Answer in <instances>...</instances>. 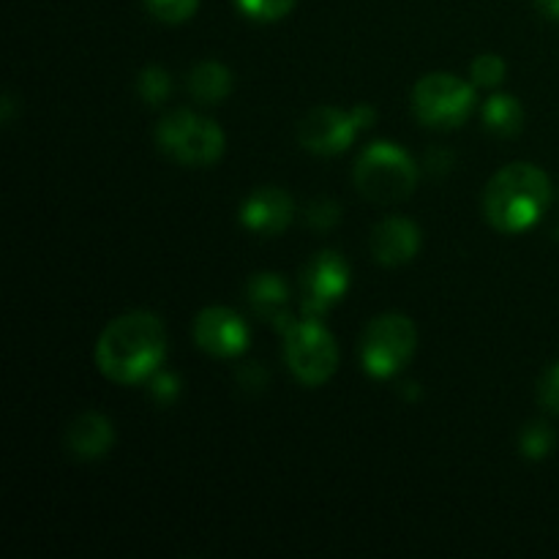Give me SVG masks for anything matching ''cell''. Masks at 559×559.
<instances>
[{
    "label": "cell",
    "mask_w": 559,
    "mask_h": 559,
    "mask_svg": "<svg viewBox=\"0 0 559 559\" xmlns=\"http://www.w3.org/2000/svg\"><path fill=\"white\" fill-rule=\"evenodd\" d=\"M167 355V333L158 317L131 311L104 328L96 344V364L109 380L140 382L156 374Z\"/></svg>",
    "instance_id": "1"
},
{
    "label": "cell",
    "mask_w": 559,
    "mask_h": 559,
    "mask_svg": "<svg viewBox=\"0 0 559 559\" xmlns=\"http://www.w3.org/2000/svg\"><path fill=\"white\" fill-rule=\"evenodd\" d=\"M194 338L205 353L218 355V358H235L249 347V328L235 311L213 306L197 317Z\"/></svg>",
    "instance_id": "10"
},
{
    "label": "cell",
    "mask_w": 559,
    "mask_h": 559,
    "mask_svg": "<svg viewBox=\"0 0 559 559\" xmlns=\"http://www.w3.org/2000/svg\"><path fill=\"white\" fill-rule=\"evenodd\" d=\"M538 399L540 404H544V409L559 415V364L551 366V369L540 377Z\"/></svg>",
    "instance_id": "23"
},
{
    "label": "cell",
    "mask_w": 559,
    "mask_h": 559,
    "mask_svg": "<svg viewBox=\"0 0 559 559\" xmlns=\"http://www.w3.org/2000/svg\"><path fill=\"white\" fill-rule=\"evenodd\" d=\"M287 336V364L306 385H322L338 366V349L331 333L317 317L295 320L284 331Z\"/></svg>",
    "instance_id": "5"
},
{
    "label": "cell",
    "mask_w": 559,
    "mask_h": 559,
    "mask_svg": "<svg viewBox=\"0 0 559 559\" xmlns=\"http://www.w3.org/2000/svg\"><path fill=\"white\" fill-rule=\"evenodd\" d=\"M151 393L156 402L169 404L173 399H178L180 393V380L175 374H153L151 377Z\"/></svg>",
    "instance_id": "24"
},
{
    "label": "cell",
    "mask_w": 559,
    "mask_h": 559,
    "mask_svg": "<svg viewBox=\"0 0 559 559\" xmlns=\"http://www.w3.org/2000/svg\"><path fill=\"white\" fill-rule=\"evenodd\" d=\"M349 287V267L336 251H322L300 273V295H304L306 317H320L331 309Z\"/></svg>",
    "instance_id": "8"
},
{
    "label": "cell",
    "mask_w": 559,
    "mask_h": 559,
    "mask_svg": "<svg viewBox=\"0 0 559 559\" xmlns=\"http://www.w3.org/2000/svg\"><path fill=\"white\" fill-rule=\"evenodd\" d=\"M238 382L243 388H249V391H262V388L267 385V371L260 369V366L249 364L238 371Z\"/></svg>",
    "instance_id": "25"
},
{
    "label": "cell",
    "mask_w": 559,
    "mask_h": 559,
    "mask_svg": "<svg viewBox=\"0 0 559 559\" xmlns=\"http://www.w3.org/2000/svg\"><path fill=\"white\" fill-rule=\"evenodd\" d=\"M420 249V233L407 218H385L371 233V254L382 265L409 262Z\"/></svg>",
    "instance_id": "12"
},
{
    "label": "cell",
    "mask_w": 559,
    "mask_h": 559,
    "mask_svg": "<svg viewBox=\"0 0 559 559\" xmlns=\"http://www.w3.org/2000/svg\"><path fill=\"white\" fill-rule=\"evenodd\" d=\"M353 120L358 129H369V126L377 120V112L371 107H366V104H360V107L353 109Z\"/></svg>",
    "instance_id": "26"
},
{
    "label": "cell",
    "mask_w": 559,
    "mask_h": 559,
    "mask_svg": "<svg viewBox=\"0 0 559 559\" xmlns=\"http://www.w3.org/2000/svg\"><path fill=\"white\" fill-rule=\"evenodd\" d=\"M502 76H506V63H502V58H497V55H478L473 63V80L478 82V85L484 87H491L497 85V82H502Z\"/></svg>",
    "instance_id": "22"
},
{
    "label": "cell",
    "mask_w": 559,
    "mask_h": 559,
    "mask_svg": "<svg viewBox=\"0 0 559 559\" xmlns=\"http://www.w3.org/2000/svg\"><path fill=\"white\" fill-rule=\"evenodd\" d=\"M246 295H249V304L254 309V314L267 320L271 325H276L278 331H287L295 322L293 314H289L287 284L276 273H257V276H251Z\"/></svg>",
    "instance_id": "13"
},
{
    "label": "cell",
    "mask_w": 559,
    "mask_h": 559,
    "mask_svg": "<svg viewBox=\"0 0 559 559\" xmlns=\"http://www.w3.org/2000/svg\"><path fill=\"white\" fill-rule=\"evenodd\" d=\"M233 91V74L227 66L216 63V60H205L189 74V93L202 104H218L222 98L229 96Z\"/></svg>",
    "instance_id": "15"
},
{
    "label": "cell",
    "mask_w": 559,
    "mask_h": 559,
    "mask_svg": "<svg viewBox=\"0 0 559 559\" xmlns=\"http://www.w3.org/2000/svg\"><path fill=\"white\" fill-rule=\"evenodd\" d=\"M112 424L98 413H82L66 431V445L76 459H98L112 448Z\"/></svg>",
    "instance_id": "14"
},
{
    "label": "cell",
    "mask_w": 559,
    "mask_h": 559,
    "mask_svg": "<svg viewBox=\"0 0 559 559\" xmlns=\"http://www.w3.org/2000/svg\"><path fill=\"white\" fill-rule=\"evenodd\" d=\"M415 115L426 126L453 129L469 118L475 107V93L467 82L453 74H429L413 91Z\"/></svg>",
    "instance_id": "7"
},
{
    "label": "cell",
    "mask_w": 559,
    "mask_h": 559,
    "mask_svg": "<svg viewBox=\"0 0 559 559\" xmlns=\"http://www.w3.org/2000/svg\"><path fill=\"white\" fill-rule=\"evenodd\" d=\"M136 87H140V96L145 98L147 104H162L164 98L169 96V87H173V82H169L167 71L158 69V66H151V69H145L140 74Z\"/></svg>",
    "instance_id": "18"
},
{
    "label": "cell",
    "mask_w": 559,
    "mask_h": 559,
    "mask_svg": "<svg viewBox=\"0 0 559 559\" xmlns=\"http://www.w3.org/2000/svg\"><path fill=\"white\" fill-rule=\"evenodd\" d=\"M156 140L164 153L189 167H205L224 153V134L211 118L178 109L164 115L156 129Z\"/></svg>",
    "instance_id": "4"
},
{
    "label": "cell",
    "mask_w": 559,
    "mask_h": 559,
    "mask_svg": "<svg viewBox=\"0 0 559 559\" xmlns=\"http://www.w3.org/2000/svg\"><path fill=\"white\" fill-rule=\"evenodd\" d=\"M293 216V197L284 189H276V186L257 189L254 194H249V200L243 202V207H240V222L262 235H276L282 233V229H287Z\"/></svg>",
    "instance_id": "11"
},
{
    "label": "cell",
    "mask_w": 559,
    "mask_h": 559,
    "mask_svg": "<svg viewBox=\"0 0 559 559\" xmlns=\"http://www.w3.org/2000/svg\"><path fill=\"white\" fill-rule=\"evenodd\" d=\"M551 200V183L535 164H511L486 186L484 211L502 233L533 227Z\"/></svg>",
    "instance_id": "2"
},
{
    "label": "cell",
    "mask_w": 559,
    "mask_h": 559,
    "mask_svg": "<svg viewBox=\"0 0 559 559\" xmlns=\"http://www.w3.org/2000/svg\"><path fill=\"white\" fill-rule=\"evenodd\" d=\"M538 3V9L544 11L546 16H551V20H559V0H535Z\"/></svg>",
    "instance_id": "27"
},
{
    "label": "cell",
    "mask_w": 559,
    "mask_h": 559,
    "mask_svg": "<svg viewBox=\"0 0 559 559\" xmlns=\"http://www.w3.org/2000/svg\"><path fill=\"white\" fill-rule=\"evenodd\" d=\"M418 169L402 147L391 142H374L360 153L355 164V186L374 202H399L413 194Z\"/></svg>",
    "instance_id": "3"
},
{
    "label": "cell",
    "mask_w": 559,
    "mask_h": 559,
    "mask_svg": "<svg viewBox=\"0 0 559 559\" xmlns=\"http://www.w3.org/2000/svg\"><path fill=\"white\" fill-rule=\"evenodd\" d=\"M484 120L495 134L500 136H513L522 131L524 123V109L522 104L513 96H495L486 102L484 107Z\"/></svg>",
    "instance_id": "16"
},
{
    "label": "cell",
    "mask_w": 559,
    "mask_h": 559,
    "mask_svg": "<svg viewBox=\"0 0 559 559\" xmlns=\"http://www.w3.org/2000/svg\"><path fill=\"white\" fill-rule=\"evenodd\" d=\"M151 14L162 22H183L197 11L200 0H145Z\"/></svg>",
    "instance_id": "19"
},
{
    "label": "cell",
    "mask_w": 559,
    "mask_h": 559,
    "mask_svg": "<svg viewBox=\"0 0 559 559\" xmlns=\"http://www.w3.org/2000/svg\"><path fill=\"white\" fill-rule=\"evenodd\" d=\"M355 131L358 126H355L353 112L347 115L336 107H317L298 123V140L309 151L333 156L353 145Z\"/></svg>",
    "instance_id": "9"
},
{
    "label": "cell",
    "mask_w": 559,
    "mask_h": 559,
    "mask_svg": "<svg viewBox=\"0 0 559 559\" xmlns=\"http://www.w3.org/2000/svg\"><path fill=\"white\" fill-rule=\"evenodd\" d=\"M555 431L549 429L546 424H533L527 426V429L522 431V440H519V445H522V453L530 459H544L549 456L551 451H555Z\"/></svg>",
    "instance_id": "17"
},
{
    "label": "cell",
    "mask_w": 559,
    "mask_h": 559,
    "mask_svg": "<svg viewBox=\"0 0 559 559\" xmlns=\"http://www.w3.org/2000/svg\"><path fill=\"white\" fill-rule=\"evenodd\" d=\"M418 333L404 314H382L366 328L360 344L364 369L374 377H391L402 369L415 353Z\"/></svg>",
    "instance_id": "6"
},
{
    "label": "cell",
    "mask_w": 559,
    "mask_h": 559,
    "mask_svg": "<svg viewBox=\"0 0 559 559\" xmlns=\"http://www.w3.org/2000/svg\"><path fill=\"white\" fill-rule=\"evenodd\" d=\"M338 218H342V211H338V205L333 200H314L309 205V211H306V222L317 233L333 229L338 224Z\"/></svg>",
    "instance_id": "21"
},
{
    "label": "cell",
    "mask_w": 559,
    "mask_h": 559,
    "mask_svg": "<svg viewBox=\"0 0 559 559\" xmlns=\"http://www.w3.org/2000/svg\"><path fill=\"white\" fill-rule=\"evenodd\" d=\"M240 9L246 11L249 16H254V20H278V16L289 14L295 5V0H238Z\"/></svg>",
    "instance_id": "20"
}]
</instances>
